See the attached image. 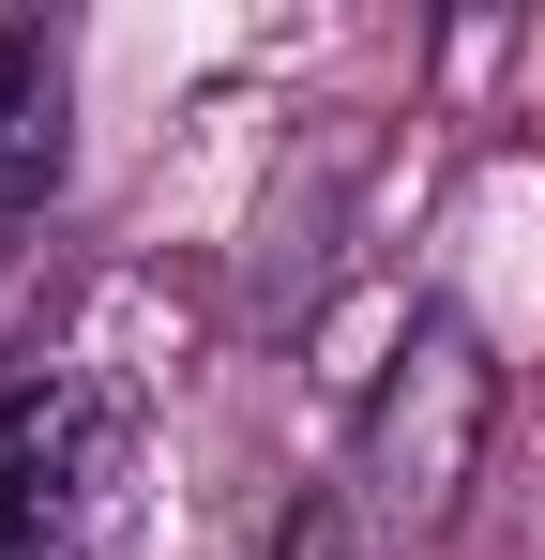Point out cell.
<instances>
[{
    "instance_id": "6da1fadb",
    "label": "cell",
    "mask_w": 545,
    "mask_h": 560,
    "mask_svg": "<svg viewBox=\"0 0 545 560\" xmlns=\"http://www.w3.org/2000/svg\"><path fill=\"white\" fill-rule=\"evenodd\" d=\"M106 455H121L106 394H77V378L0 394V560H46V530H77V500L106 485Z\"/></svg>"
},
{
    "instance_id": "7a4b0ae2",
    "label": "cell",
    "mask_w": 545,
    "mask_h": 560,
    "mask_svg": "<svg viewBox=\"0 0 545 560\" xmlns=\"http://www.w3.org/2000/svg\"><path fill=\"white\" fill-rule=\"evenodd\" d=\"M46 183H61V46L0 15V212H31Z\"/></svg>"
}]
</instances>
